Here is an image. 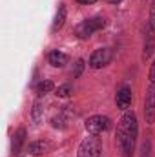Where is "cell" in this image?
Here are the masks:
<instances>
[{"instance_id": "obj_17", "label": "cell", "mask_w": 155, "mask_h": 157, "mask_svg": "<svg viewBox=\"0 0 155 157\" xmlns=\"http://www.w3.org/2000/svg\"><path fill=\"white\" fill-rule=\"evenodd\" d=\"M148 77H150V82H155V59H153V64H152V68H150V73H148Z\"/></svg>"}, {"instance_id": "obj_1", "label": "cell", "mask_w": 155, "mask_h": 157, "mask_svg": "<svg viewBox=\"0 0 155 157\" xmlns=\"http://www.w3.org/2000/svg\"><path fill=\"white\" fill-rule=\"evenodd\" d=\"M139 137V122L137 115L133 112H124V115L117 122V148L120 152V157H133L135 146Z\"/></svg>"}, {"instance_id": "obj_7", "label": "cell", "mask_w": 155, "mask_h": 157, "mask_svg": "<svg viewBox=\"0 0 155 157\" xmlns=\"http://www.w3.org/2000/svg\"><path fill=\"white\" fill-rule=\"evenodd\" d=\"M131 88L130 86H122L119 91H117V97H115V102H117V108L122 110V112H128V108L131 106Z\"/></svg>"}, {"instance_id": "obj_19", "label": "cell", "mask_w": 155, "mask_h": 157, "mask_svg": "<svg viewBox=\"0 0 155 157\" xmlns=\"http://www.w3.org/2000/svg\"><path fill=\"white\" fill-rule=\"evenodd\" d=\"M106 2H108V4H120L122 0H106Z\"/></svg>"}, {"instance_id": "obj_14", "label": "cell", "mask_w": 155, "mask_h": 157, "mask_svg": "<svg viewBox=\"0 0 155 157\" xmlns=\"http://www.w3.org/2000/svg\"><path fill=\"white\" fill-rule=\"evenodd\" d=\"M71 93H73V88L70 84H62L57 88V97H60V99H68Z\"/></svg>"}, {"instance_id": "obj_3", "label": "cell", "mask_w": 155, "mask_h": 157, "mask_svg": "<svg viewBox=\"0 0 155 157\" xmlns=\"http://www.w3.org/2000/svg\"><path fill=\"white\" fill-rule=\"evenodd\" d=\"M100 150H102V143L97 135H88L80 144H78L77 157H100Z\"/></svg>"}, {"instance_id": "obj_9", "label": "cell", "mask_w": 155, "mask_h": 157, "mask_svg": "<svg viewBox=\"0 0 155 157\" xmlns=\"http://www.w3.org/2000/svg\"><path fill=\"white\" fill-rule=\"evenodd\" d=\"M47 60H49V64H51L53 68H64L70 59H68L66 53H62V51H59V49H53V51H49Z\"/></svg>"}, {"instance_id": "obj_18", "label": "cell", "mask_w": 155, "mask_h": 157, "mask_svg": "<svg viewBox=\"0 0 155 157\" xmlns=\"http://www.w3.org/2000/svg\"><path fill=\"white\" fill-rule=\"evenodd\" d=\"M78 4H84V6H89V4H95L97 0H77Z\"/></svg>"}, {"instance_id": "obj_15", "label": "cell", "mask_w": 155, "mask_h": 157, "mask_svg": "<svg viewBox=\"0 0 155 157\" xmlns=\"http://www.w3.org/2000/svg\"><path fill=\"white\" fill-rule=\"evenodd\" d=\"M84 60L82 59H78L77 62H75V70H73V78H78L80 75H82V70H84Z\"/></svg>"}, {"instance_id": "obj_12", "label": "cell", "mask_w": 155, "mask_h": 157, "mask_svg": "<svg viewBox=\"0 0 155 157\" xmlns=\"http://www.w3.org/2000/svg\"><path fill=\"white\" fill-rule=\"evenodd\" d=\"M148 29H150V28H148ZM153 49H155V31L150 29V37H148V42L144 44V51H142V60H148V59L152 57Z\"/></svg>"}, {"instance_id": "obj_10", "label": "cell", "mask_w": 155, "mask_h": 157, "mask_svg": "<svg viewBox=\"0 0 155 157\" xmlns=\"http://www.w3.org/2000/svg\"><path fill=\"white\" fill-rule=\"evenodd\" d=\"M49 150H51V143H47V141H35L28 146V152L31 155H44Z\"/></svg>"}, {"instance_id": "obj_2", "label": "cell", "mask_w": 155, "mask_h": 157, "mask_svg": "<svg viewBox=\"0 0 155 157\" xmlns=\"http://www.w3.org/2000/svg\"><path fill=\"white\" fill-rule=\"evenodd\" d=\"M104 26H106V20L102 17H91V18H86V20H82L80 24L75 26V35L78 39L86 40V39H89L95 31L102 29Z\"/></svg>"}, {"instance_id": "obj_6", "label": "cell", "mask_w": 155, "mask_h": 157, "mask_svg": "<svg viewBox=\"0 0 155 157\" xmlns=\"http://www.w3.org/2000/svg\"><path fill=\"white\" fill-rule=\"evenodd\" d=\"M144 117L148 124L155 122V82H150V88L144 97Z\"/></svg>"}, {"instance_id": "obj_5", "label": "cell", "mask_w": 155, "mask_h": 157, "mask_svg": "<svg viewBox=\"0 0 155 157\" xmlns=\"http://www.w3.org/2000/svg\"><path fill=\"white\" fill-rule=\"evenodd\" d=\"M110 62H112V49L110 48H99V49H95L89 55V60H88V64H89L91 70H100V68L108 66Z\"/></svg>"}, {"instance_id": "obj_8", "label": "cell", "mask_w": 155, "mask_h": 157, "mask_svg": "<svg viewBox=\"0 0 155 157\" xmlns=\"http://www.w3.org/2000/svg\"><path fill=\"white\" fill-rule=\"evenodd\" d=\"M24 143H26V128H18L15 133H13V141H11V150L15 155H18L24 148Z\"/></svg>"}, {"instance_id": "obj_4", "label": "cell", "mask_w": 155, "mask_h": 157, "mask_svg": "<svg viewBox=\"0 0 155 157\" xmlns=\"http://www.w3.org/2000/svg\"><path fill=\"white\" fill-rule=\"evenodd\" d=\"M110 126H112V121L106 117V115H91V117L84 122L86 132L91 133V135H100V133L108 132Z\"/></svg>"}, {"instance_id": "obj_13", "label": "cell", "mask_w": 155, "mask_h": 157, "mask_svg": "<svg viewBox=\"0 0 155 157\" xmlns=\"http://www.w3.org/2000/svg\"><path fill=\"white\" fill-rule=\"evenodd\" d=\"M53 88H55V84H53L51 80H40L39 84L35 86V91H37L39 95H46V93H49Z\"/></svg>"}, {"instance_id": "obj_11", "label": "cell", "mask_w": 155, "mask_h": 157, "mask_svg": "<svg viewBox=\"0 0 155 157\" xmlns=\"http://www.w3.org/2000/svg\"><path fill=\"white\" fill-rule=\"evenodd\" d=\"M66 15H68L66 6H64V4H59L55 20H53V26H51V31H53V33H57L59 29H62V26H64V22H66Z\"/></svg>"}, {"instance_id": "obj_16", "label": "cell", "mask_w": 155, "mask_h": 157, "mask_svg": "<svg viewBox=\"0 0 155 157\" xmlns=\"http://www.w3.org/2000/svg\"><path fill=\"white\" fill-rule=\"evenodd\" d=\"M148 28L155 31V0L153 4H152V11H150V20H148Z\"/></svg>"}]
</instances>
